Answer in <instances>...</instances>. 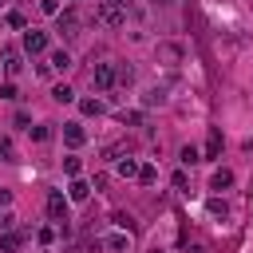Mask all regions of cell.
I'll return each instance as SVG.
<instances>
[{
	"instance_id": "6da1fadb",
	"label": "cell",
	"mask_w": 253,
	"mask_h": 253,
	"mask_svg": "<svg viewBox=\"0 0 253 253\" xmlns=\"http://www.w3.org/2000/svg\"><path fill=\"white\" fill-rule=\"evenodd\" d=\"M24 51H28V55H40V51H47V32H36V28H28V32H24Z\"/></svg>"
},
{
	"instance_id": "7a4b0ae2",
	"label": "cell",
	"mask_w": 253,
	"mask_h": 253,
	"mask_svg": "<svg viewBox=\"0 0 253 253\" xmlns=\"http://www.w3.org/2000/svg\"><path fill=\"white\" fill-rule=\"evenodd\" d=\"M47 217H51V221H67V198H63L59 190L47 194Z\"/></svg>"
},
{
	"instance_id": "3957f363",
	"label": "cell",
	"mask_w": 253,
	"mask_h": 253,
	"mask_svg": "<svg viewBox=\"0 0 253 253\" xmlns=\"http://www.w3.org/2000/svg\"><path fill=\"white\" fill-rule=\"evenodd\" d=\"M99 20L111 24V28H119V24H126V8H119V4H99Z\"/></svg>"
},
{
	"instance_id": "277c9868",
	"label": "cell",
	"mask_w": 253,
	"mask_h": 253,
	"mask_svg": "<svg viewBox=\"0 0 253 253\" xmlns=\"http://www.w3.org/2000/svg\"><path fill=\"white\" fill-rule=\"evenodd\" d=\"M55 32L59 36H79V16L75 12H55Z\"/></svg>"
},
{
	"instance_id": "5b68a950",
	"label": "cell",
	"mask_w": 253,
	"mask_h": 253,
	"mask_svg": "<svg viewBox=\"0 0 253 253\" xmlns=\"http://www.w3.org/2000/svg\"><path fill=\"white\" fill-rule=\"evenodd\" d=\"M91 83H95V87H103V91H107V87H115V67H111V63H95Z\"/></svg>"
},
{
	"instance_id": "8992f818",
	"label": "cell",
	"mask_w": 253,
	"mask_h": 253,
	"mask_svg": "<svg viewBox=\"0 0 253 253\" xmlns=\"http://www.w3.org/2000/svg\"><path fill=\"white\" fill-rule=\"evenodd\" d=\"M24 241H28V233H24V229H12V233H4V237H0V253H16Z\"/></svg>"
},
{
	"instance_id": "52a82bcc",
	"label": "cell",
	"mask_w": 253,
	"mask_h": 253,
	"mask_svg": "<svg viewBox=\"0 0 253 253\" xmlns=\"http://www.w3.org/2000/svg\"><path fill=\"white\" fill-rule=\"evenodd\" d=\"M158 59L166 67H174V63H182V47L178 43H158Z\"/></svg>"
},
{
	"instance_id": "ba28073f",
	"label": "cell",
	"mask_w": 253,
	"mask_h": 253,
	"mask_svg": "<svg viewBox=\"0 0 253 253\" xmlns=\"http://www.w3.org/2000/svg\"><path fill=\"white\" fill-rule=\"evenodd\" d=\"M0 63H4V71H8V75H16V71L24 67V63H20V51H16V47H4V55H0Z\"/></svg>"
},
{
	"instance_id": "9c48e42d",
	"label": "cell",
	"mask_w": 253,
	"mask_h": 253,
	"mask_svg": "<svg viewBox=\"0 0 253 253\" xmlns=\"http://www.w3.org/2000/svg\"><path fill=\"white\" fill-rule=\"evenodd\" d=\"M63 138H67V146H83V138H87V130H83L79 123H67V126H63Z\"/></svg>"
},
{
	"instance_id": "30bf717a",
	"label": "cell",
	"mask_w": 253,
	"mask_h": 253,
	"mask_svg": "<svg viewBox=\"0 0 253 253\" xmlns=\"http://www.w3.org/2000/svg\"><path fill=\"white\" fill-rule=\"evenodd\" d=\"M221 154V130H210V138H206V150H202V158H217Z\"/></svg>"
},
{
	"instance_id": "8fae6325",
	"label": "cell",
	"mask_w": 253,
	"mask_h": 253,
	"mask_svg": "<svg viewBox=\"0 0 253 253\" xmlns=\"http://www.w3.org/2000/svg\"><path fill=\"white\" fill-rule=\"evenodd\" d=\"M210 186H213V190H229V186H233V170H225V166H221V170H213Z\"/></svg>"
},
{
	"instance_id": "7c38bea8",
	"label": "cell",
	"mask_w": 253,
	"mask_h": 253,
	"mask_svg": "<svg viewBox=\"0 0 253 253\" xmlns=\"http://www.w3.org/2000/svg\"><path fill=\"white\" fill-rule=\"evenodd\" d=\"M87 194H91V186H87L83 178H75V182L67 186V198H71V202H87Z\"/></svg>"
},
{
	"instance_id": "4fadbf2b",
	"label": "cell",
	"mask_w": 253,
	"mask_h": 253,
	"mask_svg": "<svg viewBox=\"0 0 253 253\" xmlns=\"http://www.w3.org/2000/svg\"><path fill=\"white\" fill-rule=\"evenodd\" d=\"M162 103H166V91H162V87H150V91L142 95V107H162Z\"/></svg>"
},
{
	"instance_id": "5bb4252c",
	"label": "cell",
	"mask_w": 253,
	"mask_h": 253,
	"mask_svg": "<svg viewBox=\"0 0 253 253\" xmlns=\"http://www.w3.org/2000/svg\"><path fill=\"white\" fill-rule=\"evenodd\" d=\"M47 67H55V71H67V67H71V55H67V51H51V63H47Z\"/></svg>"
},
{
	"instance_id": "9a60e30c",
	"label": "cell",
	"mask_w": 253,
	"mask_h": 253,
	"mask_svg": "<svg viewBox=\"0 0 253 253\" xmlns=\"http://www.w3.org/2000/svg\"><path fill=\"white\" fill-rule=\"evenodd\" d=\"M115 83H123V87H126V83H134V67L119 63V67H115Z\"/></svg>"
},
{
	"instance_id": "2e32d148",
	"label": "cell",
	"mask_w": 253,
	"mask_h": 253,
	"mask_svg": "<svg viewBox=\"0 0 253 253\" xmlns=\"http://www.w3.org/2000/svg\"><path fill=\"white\" fill-rule=\"evenodd\" d=\"M51 99H55V103H71V99H75V91H71L67 83H59V87L51 91Z\"/></svg>"
},
{
	"instance_id": "e0dca14e",
	"label": "cell",
	"mask_w": 253,
	"mask_h": 253,
	"mask_svg": "<svg viewBox=\"0 0 253 253\" xmlns=\"http://www.w3.org/2000/svg\"><path fill=\"white\" fill-rule=\"evenodd\" d=\"M119 174H123V178H134V174H138V162H134V158H119Z\"/></svg>"
},
{
	"instance_id": "ac0fdd59",
	"label": "cell",
	"mask_w": 253,
	"mask_h": 253,
	"mask_svg": "<svg viewBox=\"0 0 253 253\" xmlns=\"http://www.w3.org/2000/svg\"><path fill=\"white\" fill-rule=\"evenodd\" d=\"M134 178H138L142 186H150V182L158 178V170H154V166H138V174H134Z\"/></svg>"
},
{
	"instance_id": "d6986e66",
	"label": "cell",
	"mask_w": 253,
	"mask_h": 253,
	"mask_svg": "<svg viewBox=\"0 0 253 253\" xmlns=\"http://www.w3.org/2000/svg\"><path fill=\"white\" fill-rule=\"evenodd\" d=\"M0 158H4V162H16V146H12V138H0Z\"/></svg>"
},
{
	"instance_id": "ffe728a7",
	"label": "cell",
	"mask_w": 253,
	"mask_h": 253,
	"mask_svg": "<svg viewBox=\"0 0 253 253\" xmlns=\"http://www.w3.org/2000/svg\"><path fill=\"white\" fill-rule=\"evenodd\" d=\"M79 107H83V115H103V103L99 99H83Z\"/></svg>"
},
{
	"instance_id": "44dd1931",
	"label": "cell",
	"mask_w": 253,
	"mask_h": 253,
	"mask_svg": "<svg viewBox=\"0 0 253 253\" xmlns=\"http://www.w3.org/2000/svg\"><path fill=\"white\" fill-rule=\"evenodd\" d=\"M210 213H213V217H225V213H229V206H225L221 198H210Z\"/></svg>"
},
{
	"instance_id": "7402d4cb",
	"label": "cell",
	"mask_w": 253,
	"mask_h": 253,
	"mask_svg": "<svg viewBox=\"0 0 253 253\" xmlns=\"http://www.w3.org/2000/svg\"><path fill=\"white\" fill-rule=\"evenodd\" d=\"M115 225H119V229H126V233H134V221H130V213H123V210L115 213Z\"/></svg>"
},
{
	"instance_id": "603a6c76",
	"label": "cell",
	"mask_w": 253,
	"mask_h": 253,
	"mask_svg": "<svg viewBox=\"0 0 253 253\" xmlns=\"http://www.w3.org/2000/svg\"><path fill=\"white\" fill-rule=\"evenodd\" d=\"M107 245L111 249H126L130 245V233H115V237H107Z\"/></svg>"
},
{
	"instance_id": "cb8c5ba5",
	"label": "cell",
	"mask_w": 253,
	"mask_h": 253,
	"mask_svg": "<svg viewBox=\"0 0 253 253\" xmlns=\"http://www.w3.org/2000/svg\"><path fill=\"white\" fill-rule=\"evenodd\" d=\"M198 158H202V150H198V146H182V162H186V166H190V162H198Z\"/></svg>"
},
{
	"instance_id": "d4e9b609",
	"label": "cell",
	"mask_w": 253,
	"mask_h": 253,
	"mask_svg": "<svg viewBox=\"0 0 253 253\" xmlns=\"http://www.w3.org/2000/svg\"><path fill=\"white\" fill-rule=\"evenodd\" d=\"M8 28H28V20H24V12H8Z\"/></svg>"
},
{
	"instance_id": "484cf974",
	"label": "cell",
	"mask_w": 253,
	"mask_h": 253,
	"mask_svg": "<svg viewBox=\"0 0 253 253\" xmlns=\"http://www.w3.org/2000/svg\"><path fill=\"white\" fill-rule=\"evenodd\" d=\"M63 170H67L71 178H79V158H75V154H71V158H63Z\"/></svg>"
},
{
	"instance_id": "4316f807",
	"label": "cell",
	"mask_w": 253,
	"mask_h": 253,
	"mask_svg": "<svg viewBox=\"0 0 253 253\" xmlns=\"http://www.w3.org/2000/svg\"><path fill=\"white\" fill-rule=\"evenodd\" d=\"M0 99H20V95H16V87H12V83H0Z\"/></svg>"
},
{
	"instance_id": "83f0119b",
	"label": "cell",
	"mask_w": 253,
	"mask_h": 253,
	"mask_svg": "<svg viewBox=\"0 0 253 253\" xmlns=\"http://www.w3.org/2000/svg\"><path fill=\"white\" fill-rule=\"evenodd\" d=\"M32 138H36V142H43V138H51V130H47V126H32Z\"/></svg>"
},
{
	"instance_id": "f1b7e54d",
	"label": "cell",
	"mask_w": 253,
	"mask_h": 253,
	"mask_svg": "<svg viewBox=\"0 0 253 253\" xmlns=\"http://www.w3.org/2000/svg\"><path fill=\"white\" fill-rule=\"evenodd\" d=\"M174 186H178V190H190V178H186V174L178 170V174H174Z\"/></svg>"
},
{
	"instance_id": "f546056e",
	"label": "cell",
	"mask_w": 253,
	"mask_h": 253,
	"mask_svg": "<svg viewBox=\"0 0 253 253\" xmlns=\"http://www.w3.org/2000/svg\"><path fill=\"white\" fill-rule=\"evenodd\" d=\"M40 8H43V12H47V16H55V12H59V0H43V4H40Z\"/></svg>"
},
{
	"instance_id": "4dcf8cb0",
	"label": "cell",
	"mask_w": 253,
	"mask_h": 253,
	"mask_svg": "<svg viewBox=\"0 0 253 253\" xmlns=\"http://www.w3.org/2000/svg\"><path fill=\"white\" fill-rule=\"evenodd\" d=\"M99 4H119V8H126L130 0H99Z\"/></svg>"
},
{
	"instance_id": "1f68e13d",
	"label": "cell",
	"mask_w": 253,
	"mask_h": 253,
	"mask_svg": "<svg viewBox=\"0 0 253 253\" xmlns=\"http://www.w3.org/2000/svg\"><path fill=\"white\" fill-rule=\"evenodd\" d=\"M190 253H202V249H198V245H190Z\"/></svg>"
},
{
	"instance_id": "d6a6232c",
	"label": "cell",
	"mask_w": 253,
	"mask_h": 253,
	"mask_svg": "<svg viewBox=\"0 0 253 253\" xmlns=\"http://www.w3.org/2000/svg\"><path fill=\"white\" fill-rule=\"evenodd\" d=\"M158 4H174V0H158Z\"/></svg>"
},
{
	"instance_id": "836d02e7",
	"label": "cell",
	"mask_w": 253,
	"mask_h": 253,
	"mask_svg": "<svg viewBox=\"0 0 253 253\" xmlns=\"http://www.w3.org/2000/svg\"><path fill=\"white\" fill-rule=\"evenodd\" d=\"M0 225H4V221H0Z\"/></svg>"
}]
</instances>
